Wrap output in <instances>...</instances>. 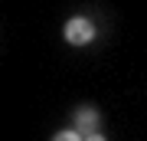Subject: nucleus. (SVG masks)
<instances>
[{
    "instance_id": "obj_1",
    "label": "nucleus",
    "mask_w": 147,
    "mask_h": 141,
    "mask_svg": "<svg viewBox=\"0 0 147 141\" xmlns=\"http://www.w3.org/2000/svg\"><path fill=\"white\" fill-rule=\"evenodd\" d=\"M65 43H72V46H85V43L95 40V23L85 20V16H72V20L65 23Z\"/></svg>"
},
{
    "instance_id": "obj_2",
    "label": "nucleus",
    "mask_w": 147,
    "mask_h": 141,
    "mask_svg": "<svg viewBox=\"0 0 147 141\" xmlns=\"http://www.w3.org/2000/svg\"><path fill=\"white\" fill-rule=\"evenodd\" d=\"M75 128L85 131V135H88V131H98V112H95L92 105L79 108V112H75Z\"/></svg>"
},
{
    "instance_id": "obj_3",
    "label": "nucleus",
    "mask_w": 147,
    "mask_h": 141,
    "mask_svg": "<svg viewBox=\"0 0 147 141\" xmlns=\"http://www.w3.org/2000/svg\"><path fill=\"white\" fill-rule=\"evenodd\" d=\"M53 141H85V138L79 135V128H72V131H59Z\"/></svg>"
},
{
    "instance_id": "obj_4",
    "label": "nucleus",
    "mask_w": 147,
    "mask_h": 141,
    "mask_svg": "<svg viewBox=\"0 0 147 141\" xmlns=\"http://www.w3.org/2000/svg\"><path fill=\"white\" fill-rule=\"evenodd\" d=\"M85 141H105V135H98V131H88V135H85Z\"/></svg>"
}]
</instances>
